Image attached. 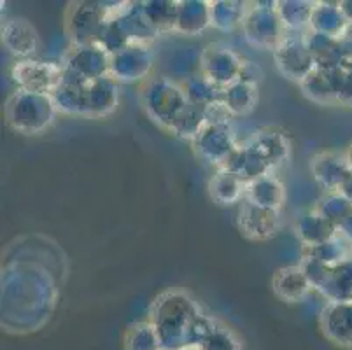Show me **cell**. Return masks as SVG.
<instances>
[{
	"mask_svg": "<svg viewBox=\"0 0 352 350\" xmlns=\"http://www.w3.org/2000/svg\"><path fill=\"white\" fill-rule=\"evenodd\" d=\"M274 285L275 291L283 298L296 300V298H302L307 293L309 281H307V275L302 274L298 268H286L280 270Z\"/></svg>",
	"mask_w": 352,
	"mask_h": 350,
	"instance_id": "cell-1",
	"label": "cell"
}]
</instances>
